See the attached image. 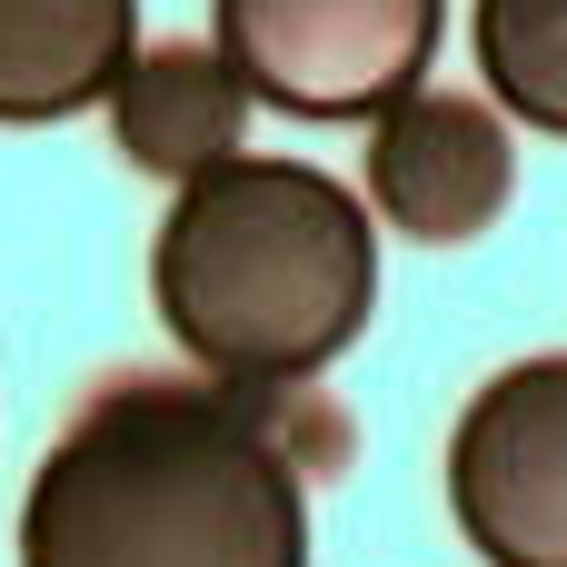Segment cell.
Masks as SVG:
<instances>
[{"mask_svg": "<svg viewBox=\"0 0 567 567\" xmlns=\"http://www.w3.org/2000/svg\"><path fill=\"white\" fill-rule=\"evenodd\" d=\"M20 567H309V478L259 389L120 379L30 468Z\"/></svg>", "mask_w": 567, "mask_h": 567, "instance_id": "cell-1", "label": "cell"}, {"mask_svg": "<svg viewBox=\"0 0 567 567\" xmlns=\"http://www.w3.org/2000/svg\"><path fill=\"white\" fill-rule=\"evenodd\" d=\"M209 30L249 110L379 120L389 100L429 90L449 0H209Z\"/></svg>", "mask_w": 567, "mask_h": 567, "instance_id": "cell-3", "label": "cell"}, {"mask_svg": "<svg viewBox=\"0 0 567 567\" xmlns=\"http://www.w3.org/2000/svg\"><path fill=\"white\" fill-rule=\"evenodd\" d=\"M478 80L508 120L567 140V0H478Z\"/></svg>", "mask_w": 567, "mask_h": 567, "instance_id": "cell-8", "label": "cell"}, {"mask_svg": "<svg viewBox=\"0 0 567 567\" xmlns=\"http://www.w3.org/2000/svg\"><path fill=\"white\" fill-rule=\"evenodd\" d=\"M239 130H249V90H239L229 60L199 50V40L140 50V60L120 70V90H110V140H120V159L150 169V179H169V189L199 179V169H219V159H239Z\"/></svg>", "mask_w": 567, "mask_h": 567, "instance_id": "cell-6", "label": "cell"}, {"mask_svg": "<svg viewBox=\"0 0 567 567\" xmlns=\"http://www.w3.org/2000/svg\"><path fill=\"white\" fill-rule=\"evenodd\" d=\"M518 199V140L468 90H409L369 120V219L419 249H468Z\"/></svg>", "mask_w": 567, "mask_h": 567, "instance_id": "cell-5", "label": "cell"}, {"mask_svg": "<svg viewBox=\"0 0 567 567\" xmlns=\"http://www.w3.org/2000/svg\"><path fill=\"white\" fill-rule=\"evenodd\" d=\"M449 518L488 567H567V349L498 369L458 409Z\"/></svg>", "mask_w": 567, "mask_h": 567, "instance_id": "cell-4", "label": "cell"}, {"mask_svg": "<svg viewBox=\"0 0 567 567\" xmlns=\"http://www.w3.org/2000/svg\"><path fill=\"white\" fill-rule=\"evenodd\" d=\"M140 60V0H0V120H80Z\"/></svg>", "mask_w": 567, "mask_h": 567, "instance_id": "cell-7", "label": "cell"}, {"mask_svg": "<svg viewBox=\"0 0 567 567\" xmlns=\"http://www.w3.org/2000/svg\"><path fill=\"white\" fill-rule=\"evenodd\" d=\"M159 329L219 389H289L359 349L379 309V219L309 159H219L169 189L150 239Z\"/></svg>", "mask_w": 567, "mask_h": 567, "instance_id": "cell-2", "label": "cell"}]
</instances>
